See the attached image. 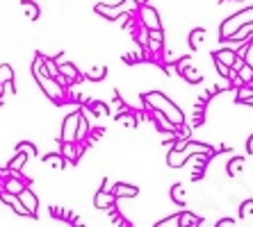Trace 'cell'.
<instances>
[{
  "mask_svg": "<svg viewBox=\"0 0 253 227\" xmlns=\"http://www.w3.org/2000/svg\"><path fill=\"white\" fill-rule=\"evenodd\" d=\"M32 75H35V80H37V84H39V89L43 91V96H48L50 100L59 102V100L66 96V89L62 87V84H57V80H55V77L48 75L46 66H43V55H37L35 64H32Z\"/></svg>",
  "mask_w": 253,
  "mask_h": 227,
  "instance_id": "cell-1",
  "label": "cell"
},
{
  "mask_svg": "<svg viewBox=\"0 0 253 227\" xmlns=\"http://www.w3.org/2000/svg\"><path fill=\"white\" fill-rule=\"evenodd\" d=\"M144 105L146 107H153V109H158L160 114H165L167 118H169L173 125H183L185 123V114L180 111V107L173 102V100H169L165 94H160V91H151V94L144 96Z\"/></svg>",
  "mask_w": 253,
  "mask_h": 227,
  "instance_id": "cell-2",
  "label": "cell"
},
{
  "mask_svg": "<svg viewBox=\"0 0 253 227\" xmlns=\"http://www.w3.org/2000/svg\"><path fill=\"white\" fill-rule=\"evenodd\" d=\"M94 9L100 14V16H105V18H110V21H114V18H124V16L135 14L137 9H139V2H137V0H121L119 5H112V7L98 2Z\"/></svg>",
  "mask_w": 253,
  "mask_h": 227,
  "instance_id": "cell-3",
  "label": "cell"
},
{
  "mask_svg": "<svg viewBox=\"0 0 253 227\" xmlns=\"http://www.w3.org/2000/svg\"><path fill=\"white\" fill-rule=\"evenodd\" d=\"M253 21V7H244L242 12H237V14H233V16H228L221 23V28H219V36H221V41H226L233 32H235L240 25H244V23H251Z\"/></svg>",
  "mask_w": 253,
  "mask_h": 227,
  "instance_id": "cell-4",
  "label": "cell"
},
{
  "mask_svg": "<svg viewBox=\"0 0 253 227\" xmlns=\"http://www.w3.org/2000/svg\"><path fill=\"white\" fill-rule=\"evenodd\" d=\"M78 121H80V109L66 114L64 123H62V134H59V141H64V143H76Z\"/></svg>",
  "mask_w": 253,
  "mask_h": 227,
  "instance_id": "cell-5",
  "label": "cell"
},
{
  "mask_svg": "<svg viewBox=\"0 0 253 227\" xmlns=\"http://www.w3.org/2000/svg\"><path fill=\"white\" fill-rule=\"evenodd\" d=\"M139 23H141V28H146L148 32L151 30H162V23H160V16H158V12H155V7H151V5H139Z\"/></svg>",
  "mask_w": 253,
  "mask_h": 227,
  "instance_id": "cell-6",
  "label": "cell"
},
{
  "mask_svg": "<svg viewBox=\"0 0 253 227\" xmlns=\"http://www.w3.org/2000/svg\"><path fill=\"white\" fill-rule=\"evenodd\" d=\"M18 200H21V202H23V207L28 209L30 218H37V216H39V198H37V195L30 191L28 187L18 193Z\"/></svg>",
  "mask_w": 253,
  "mask_h": 227,
  "instance_id": "cell-7",
  "label": "cell"
},
{
  "mask_svg": "<svg viewBox=\"0 0 253 227\" xmlns=\"http://www.w3.org/2000/svg\"><path fill=\"white\" fill-rule=\"evenodd\" d=\"M114 202H117V198H114V193L107 191V189H98V191L94 193V204L98 209H107V207H112Z\"/></svg>",
  "mask_w": 253,
  "mask_h": 227,
  "instance_id": "cell-8",
  "label": "cell"
},
{
  "mask_svg": "<svg viewBox=\"0 0 253 227\" xmlns=\"http://www.w3.org/2000/svg\"><path fill=\"white\" fill-rule=\"evenodd\" d=\"M183 150L187 152L189 157H192V155H208V157H210L212 152H214L210 146H208V143H199V141H185Z\"/></svg>",
  "mask_w": 253,
  "mask_h": 227,
  "instance_id": "cell-9",
  "label": "cell"
},
{
  "mask_svg": "<svg viewBox=\"0 0 253 227\" xmlns=\"http://www.w3.org/2000/svg\"><path fill=\"white\" fill-rule=\"evenodd\" d=\"M148 116H151L155 123H158L160 132H173V130H176V125H173V123H171L169 118L165 116V114H160L158 109H153V107H148Z\"/></svg>",
  "mask_w": 253,
  "mask_h": 227,
  "instance_id": "cell-10",
  "label": "cell"
},
{
  "mask_svg": "<svg viewBox=\"0 0 253 227\" xmlns=\"http://www.w3.org/2000/svg\"><path fill=\"white\" fill-rule=\"evenodd\" d=\"M178 73H180V75H183L189 84H199V82L203 80V77H201V73H196V70L189 66L187 57H185V62H180V64H178Z\"/></svg>",
  "mask_w": 253,
  "mask_h": 227,
  "instance_id": "cell-11",
  "label": "cell"
},
{
  "mask_svg": "<svg viewBox=\"0 0 253 227\" xmlns=\"http://www.w3.org/2000/svg\"><path fill=\"white\" fill-rule=\"evenodd\" d=\"M57 70L62 73V75H66L71 80V84H78V82H83L84 77H83V73L76 68V66L71 64V62H64V64H59L57 66Z\"/></svg>",
  "mask_w": 253,
  "mask_h": 227,
  "instance_id": "cell-12",
  "label": "cell"
},
{
  "mask_svg": "<svg viewBox=\"0 0 253 227\" xmlns=\"http://www.w3.org/2000/svg\"><path fill=\"white\" fill-rule=\"evenodd\" d=\"M251 36H253V21H251V23H244V25H240V28H237L235 32H233V34H230L226 41H237V43H240V41H242V43H244V41H247V39H251Z\"/></svg>",
  "mask_w": 253,
  "mask_h": 227,
  "instance_id": "cell-13",
  "label": "cell"
},
{
  "mask_svg": "<svg viewBox=\"0 0 253 227\" xmlns=\"http://www.w3.org/2000/svg\"><path fill=\"white\" fill-rule=\"evenodd\" d=\"M112 193H114V198H135L137 193H139V189L137 187H132V184H121V182H119V184H114L112 187Z\"/></svg>",
  "mask_w": 253,
  "mask_h": 227,
  "instance_id": "cell-14",
  "label": "cell"
},
{
  "mask_svg": "<svg viewBox=\"0 0 253 227\" xmlns=\"http://www.w3.org/2000/svg\"><path fill=\"white\" fill-rule=\"evenodd\" d=\"M89 121L84 116V111H80V121H78V132H76V143H83L84 139L89 136Z\"/></svg>",
  "mask_w": 253,
  "mask_h": 227,
  "instance_id": "cell-15",
  "label": "cell"
},
{
  "mask_svg": "<svg viewBox=\"0 0 253 227\" xmlns=\"http://www.w3.org/2000/svg\"><path fill=\"white\" fill-rule=\"evenodd\" d=\"M43 163H46V166H50V168L62 170L66 166V159L62 157V152H50V155H46V157H43Z\"/></svg>",
  "mask_w": 253,
  "mask_h": 227,
  "instance_id": "cell-16",
  "label": "cell"
},
{
  "mask_svg": "<svg viewBox=\"0 0 253 227\" xmlns=\"http://www.w3.org/2000/svg\"><path fill=\"white\" fill-rule=\"evenodd\" d=\"M212 57L219 59V62H221V64H226V66H233L237 53H235V50H230V48H221V50H217V53L212 55Z\"/></svg>",
  "mask_w": 253,
  "mask_h": 227,
  "instance_id": "cell-17",
  "label": "cell"
},
{
  "mask_svg": "<svg viewBox=\"0 0 253 227\" xmlns=\"http://www.w3.org/2000/svg\"><path fill=\"white\" fill-rule=\"evenodd\" d=\"M87 109L94 111L96 116H107V114H110V107H107L105 102H98V100H89V102H87Z\"/></svg>",
  "mask_w": 253,
  "mask_h": 227,
  "instance_id": "cell-18",
  "label": "cell"
},
{
  "mask_svg": "<svg viewBox=\"0 0 253 227\" xmlns=\"http://www.w3.org/2000/svg\"><path fill=\"white\" fill-rule=\"evenodd\" d=\"M28 155H25L23 150H16V157L12 159V162H9V166H7V170H21L25 166V162H28Z\"/></svg>",
  "mask_w": 253,
  "mask_h": 227,
  "instance_id": "cell-19",
  "label": "cell"
},
{
  "mask_svg": "<svg viewBox=\"0 0 253 227\" xmlns=\"http://www.w3.org/2000/svg\"><path fill=\"white\" fill-rule=\"evenodd\" d=\"M194 225H203V221H201L199 216L189 214V211H183L180 214V227H194Z\"/></svg>",
  "mask_w": 253,
  "mask_h": 227,
  "instance_id": "cell-20",
  "label": "cell"
},
{
  "mask_svg": "<svg viewBox=\"0 0 253 227\" xmlns=\"http://www.w3.org/2000/svg\"><path fill=\"white\" fill-rule=\"evenodd\" d=\"M117 121L124 123V125H128L130 130L137 128V118H135V114H132V111H121V114H117Z\"/></svg>",
  "mask_w": 253,
  "mask_h": 227,
  "instance_id": "cell-21",
  "label": "cell"
},
{
  "mask_svg": "<svg viewBox=\"0 0 253 227\" xmlns=\"http://www.w3.org/2000/svg\"><path fill=\"white\" fill-rule=\"evenodd\" d=\"M171 200L176 204H185V187L183 184H173V187H171Z\"/></svg>",
  "mask_w": 253,
  "mask_h": 227,
  "instance_id": "cell-22",
  "label": "cell"
},
{
  "mask_svg": "<svg viewBox=\"0 0 253 227\" xmlns=\"http://www.w3.org/2000/svg\"><path fill=\"white\" fill-rule=\"evenodd\" d=\"M14 82V68L9 64H0V84Z\"/></svg>",
  "mask_w": 253,
  "mask_h": 227,
  "instance_id": "cell-23",
  "label": "cell"
},
{
  "mask_svg": "<svg viewBox=\"0 0 253 227\" xmlns=\"http://www.w3.org/2000/svg\"><path fill=\"white\" fill-rule=\"evenodd\" d=\"M242 168H244V159L242 157H235L233 162H228V175L230 177H237V175L242 173Z\"/></svg>",
  "mask_w": 253,
  "mask_h": 227,
  "instance_id": "cell-24",
  "label": "cell"
},
{
  "mask_svg": "<svg viewBox=\"0 0 253 227\" xmlns=\"http://www.w3.org/2000/svg\"><path fill=\"white\" fill-rule=\"evenodd\" d=\"M214 66H217L219 75H221V77H226V80H233V77L237 75V73H235V70H233V68H230V66L221 64V62H219V59H214Z\"/></svg>",
  "mask_w": 253,
  "mask_h": 227,
  "instance_id": "cell-25",
  "label": "cell"
},
{
  "mask_svg": "<svg viewBox=\"0 0 253 227\" xmlns=\"http://www.w3.org/2000/svg\"><path fill=\"white\" fill-rule=\"evenodd\" d=\"M105 75H107V68H105V66H96V68H91V70L87 73V77H89L91 82H100Z\"/></svg>",
  "mask_w": 253,
  "mask_h": 227,
  "instance_id": "cell-26",
  "label": "cell"
},
{
  "mask_svg": "<svg viewBox=\"0 0 253 227\" xmlns=\"http://www.w3.org/2000/svg\"><path fill=\"white\" fill-rule=\"evenodd\" d=\"M21 7H23L25 12H28L30 21H37V18H39V7H37L35 2H32V0H25V2H23Z\"/></svg>",
  "mask_w": 253,
  "mask_h": 227,
  "instance_id": "cell-27",
  "label": "cell"
},
{
  "mask_svg": "<svg viewBox=\"0 0 253 227\" xmlns=\"http://www.w3.org/2000/svg\"><path fill=\"white\" fill-rule=\"evenodd\" d=\"M203 36H206V30H203V28H196L194 32H192V34H189V46H192V48H194V50H196V48H199V43H201V39H203Z\"/></svg>",
  "mask_w": 253,
  "mask_h": 227,
  "instance_id": "cell-28",
  "label": "cell"
},
{
  "mask_svg": "<svg viewBox=\"0 0 253 227\" xmlns=\"http://www.w3.org/2000/svg\"><path fill=\"white\" fill-rule=\"evenodd\" d=\"M237 77H240V80L244 82V84H249V82L253 80V68H251L249 64H244L240 70H237Z\"/></svg>",
  "mask_w": 253,
  "mask_h": 227,
  "instance_id": "cell-29",
  "label": "cell"
},
{
  "mask_svg": "<svg viewBox=\"0 0 253 227\" xmlns=\"http://www.w3.org/2000/svg\"><path fill=\"white\" fill-rule=\"evenodd\" d=\"M158 227H180V214L169 216V218H165V221H160Z\"/></svg>",
  "mask_w": 253,
  "mask_h": 227,
  "instance_id": "cell-30",
  "label": "cell"
},
{
  "mask_svg": "<svg viewBox=\"0 0 253 227\" xmlns=\"http://www.w3.org/2000/svg\"><path fill=\"white\" fill-rule=\"evenodd\" d=\"M242 59H244V64H249L253 68V36L249 39V46H247V53L242 55Z\"/></svg>",
  "mask_w": 253,
  "mask_h": 227,
  "instance_id": "cell-31",
  "label": "cell"
},
{
  "mask_svg": "<svg viewBox=\"0 0 253 227\" xmlns=\"http://www.w3.org/2000/svg\"><path fill=\"white\" fill-rule=\"evenodd\" d=\"M16 150H23L30 159H32V157H37V150H35V146H32V143H28V141H25V143H18V146H16Z\"/></svg>",
  "mask_w": 253,
  "mask_h": 227,
  "instance_id": "cell-32",
  "label": "cell"
},
{
  "mask_svg": "<svg viewBox=\"0 0 253 227\" xmlns=\"http://www.w3.org/2000/svg\"><path fill=\"white\" fill-rule=\"evenodd\" d=\"M253 214V200H247V202L240 207V218H249Z\"/></svg>",
  "mask_w": 253,
  "mask_h": 227,
  "instance_id": "cell-33",
  "label": "cell"
},
{
  "mask_svg": "<svg viewBox=\"0 0 253 227\" xmlns=\"http://www.w3.org/2000/svg\"><path fill=\"white\" fill-rule=\"evenodd\" d=\"M230 225H237L233 218H221V221L217 223V227H230Z\"/></svg>",
  "mask_w": 253,
  "mask_h": 227,
  "instance_id": "cell-34",
  "label": "cell"
},
{
  "mask_svg": "<svg viewBox=\"0 0 253 227\" xmlns=\"http://www.w3.org/2000/svg\"><path fill=\"white\" fill-rule=\"evenodd\" d=\"M50 214H53L55 218H62V209H59V207H53V209H50Z\"/></svg>",
  "mask_w": 253,
  "mask_h": 227,
  "instance_id": "cell-35",
  "label": "cell"
},
{
  "mask_svg": "<svg viewBox=\"0 0 253 227\" xmlns=\"http://www.w3.org/2000/svg\"><path fill=\"white\" fill-rule=\"evenodd\" d=\"M242 105H249V107H253V96H249L247 100H242Z\"/></svg>",
  "mask_w": 253,
  "mask_h": 227,
  "instance_id": "cell-36",
  "label": "cell"
},
{
  "mask_svg": "<svg viewBox=\"0 0 253 227\" xmlns=\"http://www.w3.org/2000/svg\"><path fill=\"white\" fill-rule=\"evenodd\" d=\"M247 150L253 155V136H251V139H249V143H247Z\"/></svg>",
  "mask_w": 253,
  "mask_h": 227,
  "instance_id": "cell-37",
  "label": "cell"
},
{
  "mask_svg": "<svg viewBox=\"0 0 253 227\" xmlns=\"http://www.w3.org/2000/svg\"><path fill=\"white\" fill-rule=\"evenodd\" d=\"M249 84H251V87H253V80H251V82H249Z\"/></svg>",
  "mask_w": 253,
  "mask_h": 227,
  "instance_id": "cell-38",
  "label": "cell"
}]
</instances>
